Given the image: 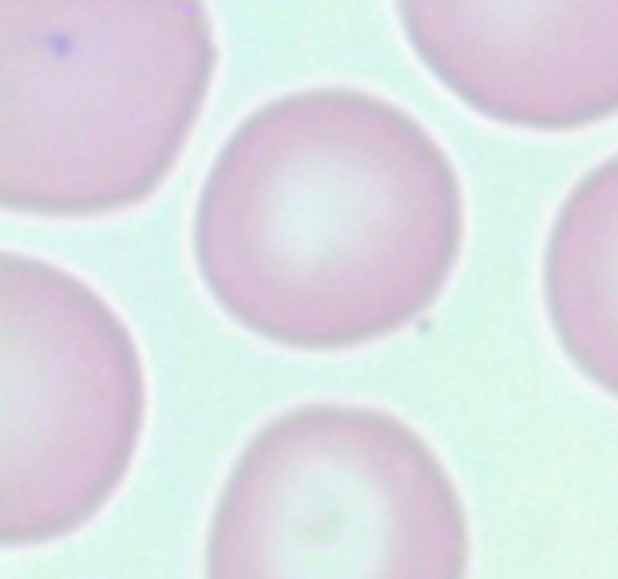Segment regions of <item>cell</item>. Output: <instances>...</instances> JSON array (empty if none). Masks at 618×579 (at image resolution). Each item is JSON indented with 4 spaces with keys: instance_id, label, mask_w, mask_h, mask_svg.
Masks as SVG:
<instances>
[{
    "instance_id": "obj_6",
    "label": "cell",
    "mask_w": 618,
    "mask_h": 579,
    "mask_svg": "<svg viewBox=\"0 0 618 579\" xmlns=\"http://www.w3.org/2000/svg\"><path fill=\"white\" fill-rule=\"evenodd\" d=\"M543 298L563 353L618 397V155L563 199L543 254Z\"/></svg>"
},
{
    "instance_id": "obj_4",
    "label": "cell",
    "mask_w": 618,
    "mask_h": 579,
    "mask_svg": "<svg viewBox=\"0 0 618 579\" xmlns=\"http://www.w3.org/2000/svg\"><path fill=\"white\" fill-rule=\"evenodd\" d=\"M0 540L52 544L88 524L143 433V361L123 318L76 274L0 262Z\"/></svg>"
},
{
    "instance_id": "obj_1",
    "label": "cell",
    "mask_w": 618,
    "mask_h": 579,
    "mask_svg": "<svg viewBox=\"0 0 618 579\" xmlns=\"http://www.w3.org/2000/svg\"><path fill=\"white\" fill-rule=\"evenodd\" d=\"M464 195L444 147L397 104L313 88L222 143L195 207L210 298L286 349H353L416 322L456 270Z\"/></svg>"
},
{
    "instance_id": "obj_3",
    "label": "cell",
    "mask_w": 618,
    "mask_h": 579,
    "mask_svg": "<svg viewBox=\"0 0 618 579\" xmlns=\"http://www.w3.org/2000/svg\"><path fill=\"white\" fill-rule=\"evenodd\" d=\"M452 476L405 421L302 405L234 461L206 532V579H464Z\"/></svg>"
},
{
    "instance_id": "obj_5",
    "label": "cell",
    "mask_w": 618,
    "mask_h": 579,
    "mask_svg": "<svg viewBox=\"0 0 618 579\" xmlns=\"http://www.w3.org/2000/svg\"><path fill=\"white\" fill-rule=\"evenodd\" d=\"M397 16L476 116L523 131L618 116V0H397Z\"/></svg>"
},
{
    "instance_id": "obj_2",
    "label": "cell",
    "mask_w": 618,
    "mask_h": 579,
    "mask_svg": "<svg viewBox=\"0 0 618 579\" xmlns=\"http://www.w3.org/2000/svg\"><path fill=\"white\" fill-rule=\"evenodd\" d=\"M206 0H0V199L96 219L143 203L214 80Z\"/></svg>"
}]
</instances>
